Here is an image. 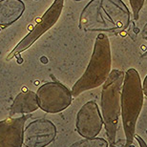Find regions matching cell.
<instances>
[{
  "label": "cell",
  "instance_id": "1",
  "mask_svg": "<svg viewBox=\"0 0 147 147\" xmlns=\"http://www.w3.org/2000/svg\"><path fill=\"white\" fill-rule=\"evenodd\" d=\"M143 89L140 76L131 68L125 73L121 91V119L126 137V147L133 144L136 125L143 104Z\"/></svg>",
  "mask_w": 147,
  "mask_h": 147
},
{
  "label": "cell",
  "instance_id": "2",
  "mask_svg": "<svg viewBox=\"0 0 147 147\" xmlns=\"http://www.w3.org/2000/svg\"><path fill=\"white\" fill-rule=\"evenodd\" d=\"M111 52L108 38L100 34L96 38L92 58L83 76L72 89L73 96L103 85L111 74Z\"/></svg>",
  "mask_w": 147,
  "mask_h": 147
},
{
  "label": "cell",
  "instance_id": "3",
  "mask_svg": "<svg viewBox=\"0 0 147 147\" xmlns=\"http://www.w3.org/2000/svg\"><path fill=\"white\" fill-rule=\"evenodd\" d=\"M125 74L113 70L101 91V115L110 144L116 142L119 120L121 116V91Z\"/></svg>",
  "mask_w": 147,
  "mask_h": 147
},
{
  "label": "cell",
  "instance_id": "4",
  "mask_svg": "<svg viewBox=\"0 0 147 147\" xmlns=\"http://www.w3.org/2000/svg\"><path fill=\"white\" fill-rule=\"evenodd\" d=\"M39 107L48 113H58L71 104L72 92L58 82H48L39 87L36 93Z\"/></svg>",
  "mask_w": 147,
  "mask_h": 147
},
{
  "label": "cell",
  "instance_id": "5",
  "mask_svg": "<svg viewBox=\"0 0 147 147\" xmlns=\"http://www.w3.org/2000/svg\"><path fill=\"white\" fill-rule=\"evenodd\" d=\"M103 117L95 101L86 102L76 116V130L85 139H93L100 133Z\"/></svg>",
  "mask_w": 147,
  "mask_h": 147
},
{
  "label": "cell",
  "instance_id": "6",
  "mask_svg": "<svg viewBox=\"0 0 147 147\" xmlns=\"http://www.w3.org/2000/svg\"><path fill=\"white\" fill-rule=\"evenodd\" d=\"M27 117L8 119L0 121V147H21L23 127Z\"/></svg>",
  "mask_w": 147,
  "mask_h": 147
},
{
  "label": "cell",
  "instance_id": "7",
  "mask_svg": "<svg viewBox=\"0 0 147 147\" xmlns=\"http://www.w3.org/2000/svg\"><path fill=\"white\" fill-rule=\"evenodd\" d=\"M39 107L37 101V96L34 92H28L19 94L16 98L14 103L11 106V114L16 113H29L36 111Z\"/></svg>",
  "mask_w": 147,
  "mask_h": 147
},
{
  "label": "cell",
  "instance_id": "8",
  "mask_svg": "<svg viewBox=\"0 0 147 147\" xmlns=\"http://www.w3.org/2000/svg\"><path fill=\"white\" fill-rule=\"evenodd\" d=\"M135 138L137 139V140H138V142H139V144H140V147H147V144H146V142L143 140L142 138H140V136H135Z\"/></svg>",
  "mask_w": 147,
  "mask_h": 147
},
{
  "label": "cell",
  "instance_id": "9",
  "mask_svg": "<svg viewBox=\"0 0 147 147\" xmlns=\"http://www.w3.org/2000/svg\"><path fill=\"white\" fill-rule=\"evenodd\" d=\"M142 1L143 0H136V2H135V5H134V10L135 11H138L140 10V6H142Z\"/></svg>",
  "mask_w": 147,
  "mask_h": 147
},
{
  "label": "cell",
  "instance_id": "10",
  "mask_svg": "<svg viewBox=\"0 0 147 147\" xmlns=\"http://www.w3.org/2000/svg\"><path fill=\"white\" fill-rule=\"evenodd\" d=\"M142 89H143V94H144V96H147V76H145L144 80L142 82Z\"/></svg>",
  "mask_w": 147,
  "mask_h": 147
}]
</instances>
